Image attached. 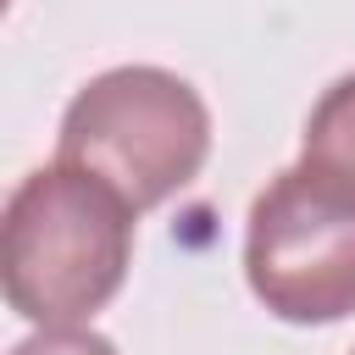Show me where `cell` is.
<instances>
[{
    "label": "cell",
    "mask_w": 355,
    "mask_h": 355,
    "mask_svg": "<svg viewBox=\"0 0 355 355\" xmlns=\"http://www.w3.org/2000/svg\"><path fill=\"white\" fill-rule=\"evenodd\" d=\"M349 355H355V349H349Z\"/></svg>",
    "instance_id": "obj_6"
},
{
    "label": "cell",
    "mask_w": 355,
    "mask_h": 355,
    "mask_svg": "<svg viewBox=\"0 0 355 355\" xmlns=\"http://www.w3.org/2000/svg\"><path fill=\"white\" fill-rule=\"evenodd\" d=\"M11 355H116V344L94 327H39L22 344H11Z\"/></svg>",
    "instance_id": "obj_5"
},
{
    "label": "cell",
    "mask_w": 355,
    "mask_h": 355,
    "mask_svg": "<svg viewBox=\"0 0 355 355\" xmlns=\"http://www.w3.org/2000/svg\"><path fill=\"white\" fill-rule=\"evenodd\" d=\"M300 166L311 178H322L327 189H338V194L355 200V72H344L338 83H327L322 100L311 105Z\"/></svg>",
    "instance_id": "obj_4"
},
{
    "label": "cell",
    "mask_w": 355,
    "mask_h": 355,
    "mask_svg": "<svg viewBox=\"0 0 355 355\" xmlns=\"http://www.w3.org/2000/svg\"><path fill=\"white\" fill-rule=\"evenodd\" d=\"M244 277L277 322H344L355 311V200L283 166L250 205Z\"/></svg>",
    "instance_id": "obj_3"
},
{
    "label": "cell",
    "mask_w": 355,
    "mask_h": 355,
    "mask_svg": "<svg viewBox=\"0 0 355 355\" xmlns=\"http://www.w3.org/2000/svg\"><path fill=\"white\" fill-rule=\"evenodd\" d=\"M133 205L94 172L50 161L6 200V305L39 327H78L128 277Z\"/></svg>",
    "instance_id": "obj_1"
},
{
    "label": "cell",
    "mask_w": 355,
    "mask_h": 355,
    "mask_svg": "<svg viewBox=\"0 0 355 355\" xmlns=\"http://www.w3.org/2000/svg\"><path fill=\"white\" fill-rule=\"evenodd\" d=\"M211 155V111L200 89L166 67H111L89 78L67 111L55 161L105 178L133 211L189 189Z\"/></svg>",
    "instance_id": "obj_2"
}]
</instances>
